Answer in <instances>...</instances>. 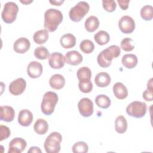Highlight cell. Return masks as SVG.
<instances>
[{
	"label": "cell",
	"instance_id": "6da1fadb",
	"mask_svg": "<svg viewBox=\"0 0 153 153\" xmlns=\"http://www.w3.org/2000/svg\"><path fill=\"white\" fill-rule=\"evenodd\" d=\"M63 16L60 11L54 8H49L44 14V28L48 32L55 31L62 22Z\"/></svg>",
	"mask_w": 153,
	"mask_h": 153
},
{
	"label": "cell",
	"instance_id": "7a4b0ae2",
	"mask_svg": "<svg viewBox=\"0 0 153 153\" xmlns=\"http://www.w3.org/2000/svg\"><path fill=\"white\" fill-rule=\"evenodd\" d=\"M121 53L119 46L112 45L102 51L97 56V61L99 65L102 68H108L112 63L114 58L118 57Z\"/></svg>",
	"mask_w": 153,
	"mask_h": 153
},
{
	"label": "cell",
	"instance_id": "3957f363",
	"mask_svg": "<svg viewBox=\"0 0 153 153\" xmlns=\"http://www.w3.org/2000/svg\"><path fill=\"white\" fill-rule=\"evenodd\" d=\"M58 99V96L56 93L53 91L46 92L43 96L41 105L42 112L46 115L53 114Z\"/></svg>",
	"mask_w": 153,
	"mask_h": 153
},
{
	"label": "cell",
	"instance_id": "277c9868",
	"mask_svg": "<svg viewBox=\"0 0 153 153\" xmlns=\"http://www.w3.org/2000/svg\"><path fill=\"white\" fill-rule=\"evenodd\" d=\"M62 140L61 134L57 131L51 133L46 138L44 146L47 153H57L60 150V143Z\"/></svg>",
	"mask_w": 153,
	"mask_h": 153
},
{
	"label": "cell",
	"instance_id": "5b68a950",
	"mask_svg": "<svg viewBox=\"0 0 153 153\" xmlns=\"http://www.w3.org/2000/svg\"><path fill=\"white\" fill-rule=\"evenodd\" d=\"M90 5L85 1H79L73 7L69 12V16L71 20L75 22L81 21L85 15L88 12Z\"/></svg>",
	"mask_w": 153,
	"mask_h": 153
},
{
	"label": "cell",
	"instance_id": "8992f818",
	"mask_svg": "<svg viewBox=\"0 0 153 153\" xmlns=\"http://www.w3.org/2000/svg\"><path fill=\"white\" fill-rule=\"evenodd\" d=\"M19 11V7L14 2H8L5 4L1 13L2 20L6 23H11L15 21Z\"/></svg>",
	"mask_w": 153,
	"mask_h": 153
},
{
	"label": "cell",
	"instance_id": "52a82bcc",
	"mask_svg": "<svg viewBox=\"0 0 153 153\" xmlns=\"http://www.w3.org/2000/svg\"><path fill=\"white\" fill-rule=\"evenodd\" d=\"M146 109L147 106L145 102L134 101L127 106L126 112L131 117L139 118L145 116L146 112Z\"/></svg>",
	"mask_w": 153,
	"mask_h": 153
},
{
	"label": "cell",
	"instance_id": "ba28073f",
	"mask_svg": "<svg viewBox=\"0 0 153 153\" xmlns=\"http://www.w3.org/2000/svg\"><path fill=\"white\" fill-rule=\"evenodd\" d=\"M78 108L80 114L84 117H88L93 113V103L89 98L81 99L78 103Z\"/></svg>",
	"mask_w": 153,
	"mask_h": 153
},
{
	"label": "cell",
	"instance_id": "9c48e42d",
	"mask_svg": "<svg viewBox=\"0 0 153 153\" xmlns=\"http://www.w3.org/2000/svg\"><path fill=\"white\" fill-rule=\"evenodd\" d=\"M118 27L124 33H131L135 29V22L129 16H123L118 22Z\"/></svg>",
	"mask_w": 153,
	"mask_h": 153
},
{
	"label": "cell",
	"instance_id": "30bf717a",
	"mask_svg": "<svg viewBox=\"0 0 153 153\" xmlns=\"http://www.w3.org/2000/svg\"><path fill=\"white\" fill-rule=\"evenodd\" d=\"M26 87V82L22 78H19L13 81L9 85V91L14 96H18L23 93Z\"/></svg>",
	"mask_w": 153,
	"mask_h": 153
},
{
	"label": "cell",
	"instance_id": "8fae6325",
	"mask_svg": "<svg viewBox=\"0 0 153 153\" xmlns=\"http://www.w3.org/2000/svg\"><path fill=\"white\" fill-rule=\"evenodd\" d=\"M27 146L26 140L21 137H15L9 143L8 153H21Z\"/></svg>",
	"mask_w": 153,
	"mask_h": 153
},
{
	"label": "cell",
	"instance_id": "7c38bea8",
	"mask_svg": "<svg viewBox=\"0 0 153 153\" xmlns=\"http://www.w3.org/2000/svg\"><path fill=\"white\" fill-rule=\"evenodd\" d=\"M65 63V56L59 52H54L50 55L48 64L50 66L55 69L63 68Z\"/></svg>",
	"mask_w": 153,
	"mask_h": 153
},
{
	"label": "cell",
	"instance_id": "4fadbf2b",
	"mask_svg": "<svg viewBox=\"0 0 153 153\" xmlns=\"http://www.w3.org/2000/svg\"><path fill=\"white\" fill-rule=\"evenodd\" d=\"M42 66L37 61H32L27 65V73L32 78H37L42 74Z\"/></svg>",
	"mask_w": 153,
	"mask_h": 153
},
{
	"label": "cell",
	"instance_id": "5bb4252c",
	"mask_svg": "<svg viewBox=\"0 0 153 153\" xmlns=\"http://www.w3.org/2000/svg\"><path fill=\"white\" fill-rule=\"evenodd\" d=\"M65 59V62L68 64L72 66H77L82 62L83 57L81 54H80L78 51L72 50L66 53Z\"/></svg>",
	"mask_w": 153,
	"mask_h": 153
},
{
	"label": "cell",
	"instance_id": "9a60e30c",
	"mask_svg": "<svg viewBox=\"0 0 153 153\" xmlns=\"http://www.w3.org/2000/svg\"><path fill=\"white\" fill-rule=\"evenodd\" d=\"M30 46L29 40L26 38L21 37L15 41L13 44V48L16 53L23 54L29 50Z\"/></svg>",
	"mask_w": 153,
	"mask_h": 153
},
{
	"label": "cell",
	"instance_id": "2e32d148",
	"mask_svg": "<svg viewBox=\"0 0 153 153\" xmlns=\"http://www.w3.org/2000/svg\"><path fill=\"white\" fill-rule=\"evenodd\" d=\"M33 121V114L28 109H22L19 112L18 115V122L19 124L24 127L30 125Z\"/></svg>",
	"mask_w": 153,
	"mask_h": 153
},
{
	"label": "cell",
	"instance_id": "e0dca14e",
	"mask_svg": "<svg viewBox=\"0 0 153 153\" xmlns=\"http://www.w3.org/2000/svg\"><path fill=\"white\" fill-rule=\"evenodd\" d=\"M15 117V112L13 108L10 106H1V121L5 122L12 121Z\"/></svg>",
	"mask_w": 153,
	"mask_h": 153
},
{
	"label": "cell",
	"instance_id": "ac0fdd59",
	"mask_svg": "<svg viewBox=\"0 0 153 153\" xmlns=\"http://www.w3.org/2000/svg\"><path fill=\"white\" fill-rule=\"evenodd\" d=\"M113 93L114 96L118 99H124L128 96V90L122 82H116L113 85Z\"/></svg>",
	"mask_w": 153,
	"mask_h": 153
},
{
	"label": "cell",
	"instance_id": "d6986e66",
	"mask_svg": "<svg viewBox=\"0 0 153 153\" xmlns=\"http://www.w3.org/2000/svg\"><path fill=\"white\" fill-rule=\"evenodd\" d=\"M111 76L105 72L98 73L94 78V82L99 87H106L111 82Z\"/></svg>",
	"mask_w": 153,
	"mask_h": 153
},
{
	"label": "cell",
	"instance_id": "ffe728a7",
	"mask_svg": "<svg viewBox=\"0 0 153 153\" xmlns=\"http://www.w3.org/2000/svg\"><path fill=\"white\" fill-rule=\"evenodd\" d=\"M49 84L53 89L60 90L64 87L65 79L61 74H56L51 76L49 80Z\"/></svg>",
	"mask_w": 153,
	"mask_h": 153
},
{
	"label": "cell",
	"instance_id": "44dd1931",
	"mask_svg": "<svg viewBox=\"0 0 153 153\" xmlns=\"http://www.w3.org/2000/svg\"><path fill=\"white\" fill-rule=\"evenodd\" d=\"M138 59L134 54H127L123 56L121 62L123 65L127 69H132L137 64Z\"/></svg>",
	"mask_w": 153,
	"mask_h": 153
},
{
	"label": "cell",
	"instance_id": "7402d4cb",
	"mask_svg": "<svg viewBox=\"0 0 153 153\" xmlns=\"http://www.w3.org/2000/svg\"><path fill=\"white\" fill-rule=\"evenodd\" d=\"M60 45L66 49L74 47L76 44V38L72 33L63 35L60 40Z\"/></svg>",
	"mask_w": 153,
	"mask_h": 153
},
{
	"label": "cell",
	"instance_id": "603a6c76",
	"mask_svg": "<svg viewBox=\"0 0 153 153\" xmlns=\"http://www.w3.org/2000/svg\"><path fill=\"white\" fill-rule=\"evenodd\" d=\"M76 76L79 82H89L91 81V71L88 67L83 66L77 71Z\"/></svg>",
	"mask_w": 153,
	"mask_h": 153
},
{
	"label": "cell",
	"instance_id": "cb8c5ba5",
	"mask_svg": "<svg viewBox=\"0 0 153 153\" xmlns=\"http://www.w3.org/2000/svg\"><path fill=\"white\" fill-rule=\"evenodd\" d=\"M85 29L89 32H94L99 26V21L97 17L91 16L88 17L84 23Z\"/></svg>",
	"mask_w": 153,
	"mask_h": 153
},
{
	"label": "cell",
	"instance_id": "d4e9b609",
	"mask_svg": "<svg viewBox=\"0 0 153 153\" xmlns=\"http://www.w3.org/2000/svg\"><path fill=\"white\" fill-rule=\"evenodd\" d=\"M33 129L37 134L39 135H42L47 132L48 130V124L45 120L42 118H39L38 119L35 123L33 126Z\"/></svg>",
	"mask_w": 153,
	"mask_h": 153
},
{
	"label": "cell",
	"instance_id": "484cf974",
	"mask_svg": "<svg viewBox=\"0 0 153 153\" xmlns=\"http://www.w3.org/2000/svg\"><path fill=\"white\" fill-rule=\"evenodd\" d=\"M115 129L118 133H124L127 129V122L123 115H119L115 121Z\"/></svg>",
	"mask_w": 153,
	"mask_h": 153
},
{
	"label": "cell",
	"instance_id": "4316f807",
	"mask_svg": "<svg viewBox=\"0 0 153 153\" xmlns=\"http://www.w3.org/2000/svg\"><path fill=\"white\" fill-rule=\"evenodd\" d=\"M48 31L46 29H41L36 31L34 33L33 39L36 44H42L48 40Z\"/></svg>",
	"mask_w": 153,
	"mask_h": 153
},
{
	"label": "cell",
	"instance_id": "83f0119b",
	"mask_svg": "<svg viewBox=\"0 0 153 153\" xmlns=\"http://www.w3.org/2000/svg\"><path fill=\"white\" fill-rule=\"evenodd\" d=\"M94 39L97 44L103 45L106 44L109 41L110 36L106 31L100 30L94 35Z\"/></svg>",
	"mask_w": 153,
	"mask_h": 153
},
{
	"label": "cell",
	"instance_id": "f1b7e54d",
	"mask_svg": "<svg viewBox=\"0 0 153 153\" xmlns=\"http://www.w3.org/2000/svg\"><path fill=\"white\" fill-rule=\"evenodd\" d=\"M96 105L100 108L106 109L111 105V101L108 96L105 94H99L95 98Z\"/></svg>",
	"mask_w": 153,
	"mask_h": 153
},
{
	"label": "cell",
	"instance_id": "f546056e",
	"mask_svg": "<svg viewBox=\"0 0 153 153\" xmlns=\"http://www.w3.org/2000/svg\"><path fill=\"white\" fill-rule=\"evenodd\" d=\"M140 13L143 20H151L153 17V8L150 5H146L141 8Z\"/></svg>",
	"mask_w": 153,
	"mask_h": 153
},
{
	"label": "cell",
	"instance_id": "4dcf8cb0",
	"mask_svg": "<svg viewBox=\"0 0 153 153\" xmlns=\"http://www.w3.org/2000/svg\"><path fill=\"white\" fill-rule=\"evenodd\" d=\"M79 48L83 53L90 54L93 51L94 49V45L90 39H84L80 43Z\"/></svg>",
	"mask_w": 153,
	"mask_h": 153
},
{
	"label": "cell",
	"instance_id": "1f68e13d",
	"mask_svg": "<svg viewBox=\"0 0 153 153\" xmlns=\"http://www.w3.org/2000/svg\"><path fill=\"white\" fill-rule=\"evenodd\" d=\"M34 56L38 59L45 60L50 57V53L46 47L41 46L35 49Z\"/></svg>",
	"mask_w": 153,
	"mask_h": 153
},
{
	"label": "cell",
	"instance_id": "d6a6232c",
	"mask_svg": "<svg viewBox=\"0 0 153 153\" xmlns=\"http://www.w3.org/2000/svg\"><path fill=\"white\" fill-rule=\"evenodd\" d=\"M72 148L74 153H87L88 151V145L82 141L75 143Z\"/></svg>",
	"mask_w": 153,
	"mask_h": 153
},
{
	"label": "cell",
	"instance_id": "836d02e7",
	"mask_svg": "<svg viewBox=\"0 0 153 153\" xmlns=\"http://www.w3.org/2000/svg\"><path fill=\"white\" fill-rule=\"evenodd\" d=\"M121 48L126 51H130L134 48V44L132 39L125 38L121 42Z\"/></svg>",
	"mask_w": 153,
	"mask_h": 153
},
{
	"label": "cell",
	"instance_id": "e575fe53",
	"mask_svg": "<svg viewBox=\"0 0 153 153\" xmlns=\"http://www.w3.org/2000/svg\"><path fill=\"white\" fill-rule=\"evenodd\" d=\"M102 5L103 8L108 12H113L117 7V4L115 1H102Z\"/></svg>",
	"mask_w": 153,
	"mask_h": 153
},
{
	"label": "cell",
	"instance_id": "d590c367",
	"mask_svg": "<svg viewBox=\"0 0 153 153\" xmlns=\"http://www.w3.org/2000/svg\"><path fill=\"white\" fill-rule=\"evenodd\" d=\"M79 89L82 93H88L93 89V84L91 81L89 82H79Z\"/></svg>",
	"mask_w": 153,
	"mask_h": 153
},
{
	"label": "cell",
	"instance_id": "8d00e7d4",
	"mask_svg": "<svg viewBox=\"0 0 153 153\" xmlns=\"http://www.w3.org/2000/svg\"><path fill=\"white\" fill-rule=\"evenodd\" d=\"M0 141H2L4 139H7L8 137L10 136V128L5 126L1 125L0 126Z\"/></svg>",
	"mask_w": 153,
	"mask_h": 153
},
{
	"label": "cell",
	"instance_id": "74e56055",
	"mask_svg": "<svg viewBox=\"0 0 153 153\" xmlns=\"http://www.w3.org/2000/svg\"><path fill=\"white\" fill-rule=\"evenodd\" d=\"M143 98L146 101L151 102L153 100V90H149L146 89L145 90L142 94Z\"/></svg>",
	"mask_w": 153,
	"mask_h": 153
},
{
	"label": "cell",
	"instance_id": "f35d334b",
	"mask_svg": "<svg viewBox=\"0 0 153 153\" xmlns=\"http://www.w3.org/2000/svg\"><path fill=\"white\" fill-rule=\"evenodd\" d=\"M117 2L118 3L120 8L123 10H126L128 7V4L130 2V0H118Z\"/></svg>",
	"mask_w": 153,
	"mask_h": 153
},
{
	"label": "cell",
	"instance_id": "ab89813d",
	"mask_svg": "<svg viewBox=\"0 0 153 153\" xmlns=\"http://www.w3.org/2000/svg\"><path fill=\"white\" fill-rule=\"evenodd\" d=\"M28 153H41L42 151L39 147L37 146H32L27 151Z\"/></svg>",
	"mask_w": 153,
	"mask_h": 153
},
{
	"label": "cell",
	"instance_id": "60d3db41",
	"mask_svg": "<svg viewBox=\"0 0 153 153\" xmlns=\"http://www.w3.org/2000/svg\"><path fill=\"white\" fill-rule=\"evenodd\" d=\"M64 1H50V2L54 5H60Z\"/></svg>",
	"mask_w": 153,
	"mask_h": 153
},
{
	"label": "cell",
	"instance_id": "b9f144b4",
	"mask_svg": "<svg viewBox=\"0 0 153 153\" xmlns=\"http://www.w3.org/2000/svg\"><path fill=\"white\" fill-rule=\"evenodd\" d=\"M152 78H151L149 81L147 83V89H149V90H153V88H152Z\"/></svg>",
	"mask_w": 153,
	"mask_h": 153
},
{
	"label": "cell",
	"instance_id": "7bdbcfd3",
	"mask_svg": "<svg viewBox=\"0 0 153 153\" xmlns=\"http://www.w3.org/2000/svg\"><path fill=\"white\" fill-rule=\"evenodd\" d=\"M21 2H22V3H23V4H29V3H30V2H32V1H20Z\"/></svg>",
	"mask_w": 153,
	"mask_h": 153
}]
</instances>
